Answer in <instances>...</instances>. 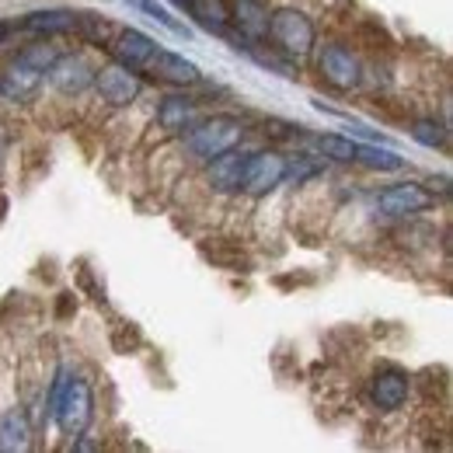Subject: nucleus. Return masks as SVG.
Masks as SVG:
<instances>
[{"label":"nucleus","instance_id":"9d476101","mask_svg":"<svg viewBox=\"0 0 453 453\" xmlns=\"http://www.w3.org/2000/svg\"><path fill=\"white\" fill-rule=\"evenodd\" d=\"M408 391H411V377L401 366H380L370 380V395L380 411H397L408 401Z\"/></svg>","mask_w":453,"mask_h":453},{"label":"nucleus","instance_id":"4be33fe9","mask_svg":"<svg viewBox=\"0 0 453 453\" xmlns=\"http://www.w3.org/2000/svg\"><path fill=\"white\" fill-rule=\"evenodd\" d=\"M318 147H321V154H328V157H335V161H345V165H352L356 143H352L349 136H335V133H328V136H318Z\"/></svg>","mask_w":453,"mask_h":453},{"label":"nucleus","instance_id":"412c9836","mask_svg":"<svg viewBox=\"0 0 453 453\" xmlns=\"http://www.w3.org/2000/svg\"><path fill=\"white\" fill-rule=\"evenodd\" d=\"M408 136H411V140H418L422 147H443L447 129H443L440 122H433V119H415V122L408 126Z\"/></svg>","mask_w":453,"mask_h":453},{"label":"nucleus","instance_id":"f03ea898","mask_svg":"<svg viewBox=\"0 0 453 453\" xmlns=\"http://www.w3.org/2000/svg\"><path fill=\"white\" fill-rule=\"evenodd\" d=\"M50 418L57 422L63 436H70V440L84 436V429H88L91 418H95V401H91L88 380H81V377L70 380V377H66V384H63V391H59Z\"/></svg>","mask_w":453,"mask_h":453},{"label":"nucleus","instance_id":"9b49d317","mask_svg":"<svg viewBox=\"0 0 453 453\" xmlns=\"http://www.w3.org/2000/svg\"><path fill=\"white\" fill-rule=\"evenodd\" d=\"M42 77H46V70H39L35 63H28L25 57H18L14 63H11V70L4 73V81H0V95H4L7 102H28V98L39 95Z\"/></svg>","mask_w":453,"mask_h":453},{"label":"nucleus","instance_id":"20e7f679","mask_svg":"<svg viewBox=\"0 0 453 453\" xmlns=\"http://www.w3.org/2000/svg\"><path fill=\"white\" fill-rule=\"evenodd\" d=\"M436 206V196L418 185V181H397V185H388L380 196H377V210L391 220H408L415 213H426Z\"/></svg>","mask_w":453,"mask_h":453},{"label":"nucleus","instance_id":"0eeeda50","mask_svg":"<svg viewBox=\"0 0 453 453\" xmlns=\"http://www.w3.org/2000/svg\"><path fill=\"white\" fill-rule=\"evenodd\" d=\"M318 70H321V77H325L332 88H339V91H352V88L363 84V63H359V57H356L352 50L339 46V42H332V46L321 50Z\"/></svg>","mask_w":453,"mask_h":453},{"label":"nucleus","instance_id":"5701e85b","mask_svg":"<svg viewBox=\"0 0 453 453\" xmlns=\"http://www.w3.org/2000/svg\"><path fill=\"white\" fill-rule=\"evenodd\" d=\"M286 174L293 178V185H300V181H307L311 174H318V165H314L311 157H296L293 165H286Z\"/></svg>","mask_w":453,"mask_h":453},{"label":"nucleus","instance_id":"6e6552de","mask_svg":"<svg viewBox=\"0 0 453 453\" xmlns=\"http://www.w3.org/2000/svg\"><path fill=\"white\" fill-rule=\"evenodd\" d=\"M46 73H50V84L57 88L59 95H81V91H88L95 84V66L81 57V53H63V57H57L50 63Z\"/></svg>","mask_w":453,"mask_h":453},{"label":"nucleus","instance_id":"f3484780","mask_svg":"<svg viewBox=\"0 0 453 453\" xmlns=\"http://www.w3.org/2000/svg\"><path fill=\"white\" fill-rule=\"evenodd\" d=\"M21 25L35 35H66L77 28V14L73 11H35V14H25Z\"/></svg>","mask_w":453,"mask_h":453},{"label":"nucleus","instance_id":"a211bd4d","mask_svg":"<svg viewBox=\"0 0 453 453\" xmlns=\"http://www.w3.org/2000/svg\"><path fill=\"white\" fill-rule=\"evenodd\" d=\"M32 447V429L21 408L7 411L0 418V450H28Z\"/></svg>","mask_w":453,"mask_h":453},{"label":"nucleus","instance_id":"39448f33","mask_svg":"<svg viewBox=\"0 0 453 453\" xmlns=\"http://www.w3.org/2000/svg\"><path fill=\"white\" fill-rule=\"evenodd\" d=\"M286 178V157L276 150H258V154H248L244 161V174H241V192L248 196H269L276 185H283Z\"/></svg>","mask_w":453,"mask_h":453},{"label":"nucleus","instance_id":"ddd939ff","mask_svg":"<svg viewBox=\"0 0 453 453\" xmlns=\"http://www.w3.org/2000/svg\"><path fill=\"white\" fill-rule=\"evenodd\" d=\"M199 119H203L199 115V102L196 98H185V95H168L161 102V109H157V122H161V129L171 133V136H185Z\"/></svg>","mask_w":453,"mask_h":453},{"label":"nucleus","instance_id":"1a4fd4ad","mask_svg":"<svg viewBox=\"0 0 453 453\" xmlns=\"http://www.w3.org/2000/svg\"><path fill=\"white\" fill-rule=\"evenodd\" d=\"M95 88L102 95V102H109L115 109L129 105L136 95H140V81L133 70H126L122 63H112V66H102L95 70Z\"/></svg>","mask_w":453,"mask_h":453},{"label":"nucleus","instance_id":"393cba45","mask_svg":"<svg viewBox=\"0 0 453 453\" xmlns=\"http://www.w3.org/2000/svg\"><path fill=\"white\" fill-rule=\"evenodd\" d=\"M171 4H178V7H185V4H188V0H171Z\"/></svg>","mask_w":453,"mask_h":453},{"label":"nucleus","instance_id":"b1692460","mask_svg":"<svg viewBox=\"0 0 453 453\" xmlns=\"http://www.w3.org/2000/svg\"><path fill=\"white\" fill-rule=\"evenodd\" d=\"M7 35H11V25H7V21H0V46L7 42Z\"/></svg>","mask_w":453,"mask_h":453},{"label":"nucleus","instance_id":"423d86ee","mask_svg":"<svg viewBox=\"0 0 453 453\" xmlns=\"http://www.w3.org/2000/svg\"><path fill=\"white\" fill-rule=\"evenodd\" d=\"M109 50V57L115 63H122L126 70H133V73H143L147 70V63L154 59V53L161 50L147 32H140V28H115L112 42L105 46Z\"/></svg>","mask_w":453,"mask_h":453},{"label":"nucleus","instance_id":"f257e3e1","mask_svg":"<svg viewBox=\"0 0 453 453\" xmlns=\"http://www.w3.org/2000/svg\"><path fill=\"white\" fill-rule=\"evenodd\" d=\"M244 136V126L241 119L234 115H210V119H199L188 133H185V147L192 150V157L199 161H213L226 150H234Z\"/></svg>","mask_w":453,"mask_h":453},{"label":"nucleus","instance_id":"7ed1b4c3","mask_svg":"<svg viewBox=\"0 0 453 453\" xmlns=\"http://www.w3.org/2000/svg\"><path fill=\"white\" fill-rule=\"evenodd\" d=\"M269 39L273 46L289 59H303L311 50H314V21L303 14V11H293V7H283L276 14H269Z\"/></svg>","mask_w":453,"mask_h":453},{"label":"nucleus","instance_id":"4468645a","mask_svg":"<svg viewBox=\"0 0 453 453\" xmlns=\"http://www.w3.org/2000/svg\"><path fill=\"white\" fill-rule=\"evenodd\" d=\"M230 18L241 28V35H248L251 42H258V39L269 35V7L262 0H237L230 7Z\"/></svg>","mask_w":453,"mask_h":453},{"label":"nucleus","instance_id":"dca6fc26","mask_svg":"<svg viewBox=\"0 0 453 453\" xmlns=\"http://www.w3.org/2000/svg\"><path fill=\"white\" fill-rule=\"evenodd\" d=\"M185 7H188V14L196 18V25L206 28V32H213V35H226V28L234 25L226 0H188Z\"/></svg>","mask_w":453,"mask_h":453},{"label":"nucleus","instance_id":"6ab92c4d","mask_svg":"<svg viewBox=\"0 0 453 453\" xmlns=\"http://www.w3.org/2000/svg\"><path fill=\"white\" fill-rule=\"evenodd\" d=\"M356 165H366L373 171H401L404 168V157L388 150V147H377V143H356V154H352Z\"/></svg>","mask_w":453,"mask_h":453},{"label":"nucleus","instance_id":"2eb2a0df","mask_svg":"<svg viewBox=\"0 0 453 453\" xmlns=\"http://www.w3.org/2000/svg\"><path fill=\"white\" fill-rule=\"evenodd\" d=\"M244 161H248V154H241L237 147L220 154V157H213V161H210V185H213L217 192H241Z\"/></svg>","mask_w":453,"mask_h":453},{"label":"nucleus","instance_id":"f8f14e48","mask_svg":"<svg viewBox=\"0 0 453 453\" xmlns=\"http://www.w3.org/2000/svg\"><path fill=\"white\" fill-rule=\"evenodd\" d=\"M143 73H150V77H157V81H165V84H174V88H188V84L199 81V66H196L192 59L171 53V50H157Z\"/></svg>","mask_w":453,"mask_h":453},{"label":"nucleus","instance_id":"aec40b11","mask_svg":"<svg viewBox=\"0 0 453 453\" xmlns=\"http://www.w3.org/2000/svg\"><path fill=\"white\" fill-rule=\"evenodd\" d=\"M126 4H133L136 11H143L147 18H154L161 28H168L171 35H178V39H192V32H188V25H181L174 14H171L168 7H161L157 0H126Z\"/></svg>","mask_w":453,"mask_h":453}]
</instances>
